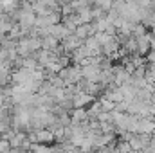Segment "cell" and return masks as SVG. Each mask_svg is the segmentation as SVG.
Returning <instances> with one entry per match:
<instances>
[{"label": "cell", "instance_id": "5", "mask_svg": "<svg viewBox=\"0 0 155 153\" xmlns=\"http://www.w3.org/2000/svg\"><path fill=\"white\" fill-rule=\"evenodd\" d=\"M9 150H13V148H11V142H9L7 139L0 137V153H9Z\"/></svg>", "mask_w": 155, "mask_h": 153}, {"label": "cell", "instance_id": "1", "mask_svg": "<svg viewBox=\"0 0 155 153\" xmlns=\"http://www.w3.org/2000/svg\"><path fill=\"white\" fill-rule=\"evenodd\" d=\"M60 76L63 77V81L67 85H78V81L83 79V74H81V67L79 65H69L65 69H61Z\"/></svg>", "mask_w": 155, "mask_h": 153}, {"label": "cell", "instance_id": "3", "mask_svg": "<svg viewBox=\"0 0 155 153\" xmlns=\"http://www.w3.org/2000/svg\"><path fill=\"white\" fill-rule=\"evenodd\" d=\"M92 101V96L90 94H87V92H78L76 96H74V99H72V105L76 106V108H81V106H85L87 103H90Z\"/></svg>", "mask_w": 155, "mask_h": 153}, {"label": "cell", "instance_id": "4", "mask_svg": "<svg viewBox=\"0 0 155 153\" xmlns=\"http://www.w3.org/2000/svg\"><path fill=\"white\" fill-rule=\"evenodd\" d=\"M78 16H79V20H81V24H90V22L94 20V16H92V9H90V7H83V9H79V11H78Z\"/></svg>", "mask_w": 155, "mask_h": 153}, {"label": "cell", "instance_id": "2", "mask_svg": "<svg viewBox=\"0 0 155 153\" xmlns=\"http://www.w3.org/2000/svg\"><path fill=\"white\" fill-rule=\"evenodd\" d=\"M83 43H81V40L78 38V36H74V34H71L69 38H65L63 41H61V49L65 50V52H74L76 49H79Z\"/></svg>", "mask_w": 155, "mask_h": 153}, {"label": "cell", "instance_id": "6", "mask_svg": "<svg viewBox=\"0 0 155 153\" xmlns=\"http://www.w3.org/2000/svg\"><path fill=\"white\" fill-rule=\"evenodd\" d=\"M5 16H7V15H5V9H4V5L0 4V20H2V18H5Z\"/></svg>", "mask_w": 155, "mask_h": 153}]
</instances>
